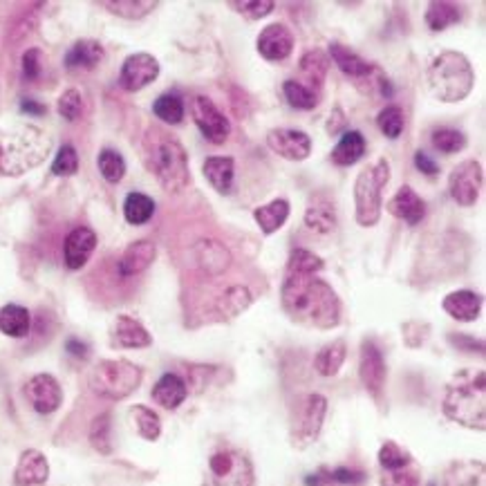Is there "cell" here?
Listing matches in <instances>:
<instances>
[{
    "label": "cell",
    "mask_w": 486,
    "mask_h": 486,
    "mask_svg": "<svg viewBox=\"0 0 486 486\" xmlns=\"http://www.w3.org/2000/svg\"><path fill=\"white\" fill-rule=\"evenodd\" d=\"M345 357H348V345L343 341H334V343H327L325 348L318 350V354L314 357V370L321 376H334L339 375V370L343 367Z\"/></svg>",
    "instance_id": "obj_34"
},
{
    "label": "cell",
    "mask_w": 486,
    "mask_h": 486,
    "mask_svg": "<svg viewBox=\"0 0 486 486\" xmlns=\"http://www.w3.org/2000/svg\"><path fill=\"white\" fill-rule=\"evenodd\" d=\"M103 7L126 21H139L146 14H151L157 7V3H152V0H106Z\"/></svg>",
    "instance_id": "obj_40"
},
{
    "label": "cell",
    "mask_w": 486,
    "mask_h": 486,
    "mask_svg": "<svg viewBox=\"0 0 486 486\" xmlns=\"http://www.w3.org/2000/svg\"><path fill=\"white\" fill-rule=\"evenodd\" d=\"M415 166H417L419 173L428 175V177H437V175H440V164H437L435 160H431L428 152L424 151H419L417 155H415Z\"/></svg>",
    "instance_id": "obj_53"
},
{
    "label": "cell",
    "mask_w": 486,
    "mask_h": 486,
    "mask_svg": "<svg viewBox=\"0 0 486 486\" xmlns=\"http://www.w3.org/2000/svg\"><path fill=\"white\" fill-rule=\"evenodd\" d=\"M249 305H251V294H249L247 287H229L225 294H222V299L218 301V312H220L218 318L238 317V314L244 312Z\"/></svg>",
    "instance_id": "obj_41"
},
{
    "label": "cell",
    "mask_w": 486,
    "mask_h": 486,
    "mask_svg": "<svg viewBox=\"0 0 486 486\" xmlns=\"http://www.w3.org/2000/svg\"><path fill=\"white\" fill-rule=\"evenodd\" d=\"M155 213V202L146 193H130L124 202V216L130 225H146Z\"/></svg>",
    "instance_id": "obj_39"
},
{
    "label": "cell",
    "mask_w": 486,
    "mask_h": 486,
    "mask_svg": "<svg viewBox=\"0 0 486 486\" xmlns=\"http://www.w3.org/2000/svg\"><path fill=\"white\" fill-rule=\"evenodd\" d=\"M23 74L28 81H34V78L41 74V50L37 47H29L23 54Z\"/></svg>",
    "instance_id": "obj_52"
},
{
    "label": "cell",
    "mask_w": 486,
    "mask_h": 486,
    "mask_svg": "<svg viewBox=\"0 0 486 486\" xmlns=\"http://www.w3.org/2000/svg\"><path fill=\"white\" fill-rule=\"evenodd\" d=\"M186 395L188 391L182 376L170 375V372L169 375H161L160 381L152 385V400H155V404H160L161 408L166 410H175L177 406H182Z\"/></svg>",
    "instance_id": "obj_27"
},
{
    "label": "cell",
    "mask_w": 486,
    "mask_h": 486,
    "mask_svg": "<svg viewBox=\"0 0 486 486\" xmlns=\"http://www.w3.org/2000/svg\"><path fill=\"white\" fill-rule=\"evenodd\" d=\"M193 256L198 262L200 271L209 276L225 274L231 267V251L222 243L211 238H202L195 247H193Z\"/></svg>",
    "instance_id": "obj_19"
},
{
    "label": "cell",
    "mask_w": 486,
    "mask_h": 486,
    "mask_svg": "<svg viewBox=\"0 0 486 486\" xmlns=\"http://www.w3.org/2000/svg\"><path fill=\"white\" fill-rule=\"evenodd\" d=\"M142 383V367L126 358H106L90 370L87 385L96 397L121 401L133 395Z\"/></svg>",
    "instance_id": "obj_8"
},
{
    "label": "cell",
    "mask_w": 486,
    "mask_h": 486,
    "mask_svg": "<svg viewBox=\"0 0 486 486\" xmlns=\"http://www.w3.org/2000/svg\"><path fill=\"white\" fill-rule=\"evenodd\" d=\"M202 486H256V471L249 455L227 441L213 449L204 466Z\"/></svg>",
    "instance_id": "obj_7"
},
{
    "label": "cell",
    "mask_w": 486,
    "mask_h": 486,
    "mask_svg": "<svg viewBox=\"0 0 486 486\" xmlns=\"http://www.w3.org/2000/svg\"><path fill=\"white\" fill-rule=\"evenodd\" d=\"M462 14H459V7L453 3H431L426 10V25L431 32H444L450 25H457Z\"/></svg>",
    "instance_id": "obj_36"
},
{
    "label": "cell",
    "mask_w": 486,
    "mask_h": 486,
    "mask_svg": "<svg viewBox=\"0 0 486 486\" xmlns=\"http://www.w3.org/2000/svg\"><path fill=\"white\" fill-rule=\"evenodd\" d=\"M428 86L440 102H464L475 86V72H473L471 61L462 52H440L428 68Z\"/></svg>",
    "instance_id": "obj_5"
},
{
    "label": "cell",
    "mask_w": 486,
    "mask_h": 486,
    "mask_svg": "<svg viewBox=\"0 0 486 486\" xmlns=\"http://www.w3.org/2000/svg\"><path fill=\"white\" fill-rule=\"evenodd\" d=\"M431 144L440 152H446V155H453V152H459L464 146H466V135L457 128H435L431 135Z\"/></svg>",
    "instance_id": "obj_44"
},
{
    "label": "cell",
    "mask_w": 486,
    "mask_h": 486,
    "mask_svg": "<svg viewBox=\"0 0 486 486\" xmlns=\"http://www.w3.org/2000/svg\"><path fill=\"white\" fill-rule=\"evenodd\" d=\"M202 173L207 177V182L211 184V188H216L220 195H227L234 188V173H235V161L234 157L225 155H213L207 157L202 166Z\"/></svg>",
    "instance_id": "obj_26"
},
{
    "label": "cell",
    "mask_w": 486,
    "mask_h": 486,
    "mask_svg": "<svg viewBox=\"0 0 486 486\" xmlns=\"http://www.w3.org/2000/svg\"><path fill=\"white\" fill-rule=\"evenodd\" d=\"M157 258V247L151 243V240H137V243L128 244L126 247V251L121 253L119 258V265H117V269H119L121 276H137L142 274V271H146L148 267L155 262Z\"/></svg>",
    "instance_id": "obj_22"
},
{
    "label": "cell",
    "mask_w": 486,
    "mask_h": 486,
    "mask_svg": "<svg viewBox=\"0 0 486 486\" xmlns=\"http://www.w3.org/2000/svg\"><path fill=\"white\" fill-rule=\"evenodd\" d=\"M193 121L198 124L200 133L211 144H225L231 135V124L225 112L209 99V96L198 95L191 102Z\"/></svg>",
    "instance_id": "obj_11"
},
{
    "label": "cell",
    "mask_w": 486,
    "mask_h": 486,
    "mask_svg": "<svg viewBox=\"0 0 486 486\" xmlns=\"http://www.w3.org/2000/svg\"><path fill=\"white\" fill-rule=\"evenodd\" d=\"M256 47L265 61H284L294 50V34L283 23H271L258 34Z\"/></svg>",
    "instance_id": "obj_16"
},
{
    "label": "cell",
    "mask_w": 486,
    "mask_h": 486,
    "mask_svg": "<svg viewBox=\"0 0 486 486\" xmlns=\"http://www.w3.org/2000/svg\"><path fill=\"white\" fill-rule=\"evenodd\" d=\"M65 350H68L72 357L77 358H86L87 357V345L83 343V341L78 339H68V343H65Z\"/></svg>",
    "instance_id": "obj_54"
},
{
    "label": "cell",
    "mask_w": 486,
    "mask_h": 486,
    "mask_svg": "<svg viewBox=\"0 0 486 486\" xmlns=\"http://www.w3.org/2000/svg\"><path fill=\"white\" fill-rule=\"evenodd\" d=\"M376 126L388 139H397L404 133V112L397 106H388L376 115Z\"/></svg>",
    "instance_id": "obj_46"
},
{
    "label": "cell",
    "mask_w": 486,
    "mask_h": 486,
    "mask_svg": "<svg viewBox=\"0 0 486 486\" xmlns=\"http://www.w3.org/2000/svg\"><path fill=\"white\" fill-rule=\"evenodd\" d=\"M103 47L102 43L92 41V38H83L77 41L65 54V68L68 70H92L102 63Z\"/></svg>",
    "instance_id": "obj_29"
},
{
    "label": "cell",
    "mask_w": 486,
    "mask_h": 486,
    "mask_svg": "<svg viewBox=\"0 0 486 486\" xmlns=\"http://www.w3.org/2000/svg\"><path fill=\"white\" fill-rule=\"evenodd\" d=\"M381 486H422L417 468L413 464L392 471H381Z\"/></svg>",
    "instance_id": "obj_48"
},
{
    "label": "cell",
    "mask_w": 486,
    "mask_h": 486,
    "mask_svg": "<svg viewBox=\"0 0 486 486\" xmlns=\"http://www.w3.org/2000/svg\"><path fill=\"white\" fill-rule=\"evenodd\" d=\"M130 417H133V424L135 428H137L139 437H144V440L148 441L160 440L161 422L151 408H146V406H133V408H130Z\"/></svg>",
    "instance_id": "obj_42"
},
{
    "label": "cell",
    "mask_w": 486,
    "mask_h": 486,
    "mask_svg": "<svg viewBox=\"0 0 486 486\" xmlns=\"http://www.w3.org/2000/svg\"><path fill=\"white\" fill-rule=\"evenodd\" d=\"M391 182V161L379 157L354 182V216L361 227H375L383 211V188Z\"/></svg>",
    "instance_id": "obj_6"
},
{
    "label": "cell",
    "mask_w": 486,
    "mask_h": 486,
    "mask_svg": "<svg viewBox=\"0 0 486 486\" xmlns=\"http://www.w3.org/2000/svg\"><path fill=\"white\" fill-rule=\"evenodd\" d=\"M444 415L450 422L471 431L486 428V372L462 370L446 388Z\"/></svg>",
    "instance_id": "obj_3"
},
{
    "label": "cell",
    "mask_w": 486,
    "mask_h": 486,
    "mask_svg": "<svg viewBox=\"0 0 486 486\" xmlns=\"http://www.w3.org/2000/svg\"><path fill=\"white\" fill-rule=\"evenodd\" d=\"M25 400L38 415H52L63 401V391L52 375H34L25 383Z\"/></svg>",
    "instance_id": "obj_14"
},
{
    "label": "cell",
    "mask_w": 486,
    "mask_h": 486,
    "mask_svg": "<svg viewBox=\"0 0 486 486\" xmlns=\"http://www.w3.org/2000/svg\"><path fill=\"white\" fill-rule=\"evenodd\" d=\"M327 70H330V56L327 52H323L321 47H314V50H308L301 59V72L305 74L309 83V90L318 92L325 83Z\"/></svg>",
    "instance_id": "obj_31"
},
{
    "label": "cell",
    "mask_w": 486,
    "mask_h": 486,
    "mask_svg": "<svg viewBox=\"0 0 486 486\" xmlns=\"http://www.w3.org/2000/svg\"><path fill=\"white\" fill-rule=\"evenodd\" d=\"M267 146L278 157L292 161H303L312 155V139L308 133L296 128H274L267 135Z\"/></svg>",
    "instance_id": "obj_15"
},
{
    "label": "cell",
    "mask_w": 486,
    "mask_h": 486,
    "mask_svg": "<svg viewBox=\"0 0 486 486\" xmlns=\"http://www.w3.org/2000/svg\"><path fill=\"white\" fill-rule=\"evenodd\" d=\"M482 184H484V170L477 160H466L455 166L449 175L450 198L459 207H473L480 198Z\"/></svg>",
    "instance_id": "obj_10"
},
{
    "label": "cell",
    "mask_w": 486,
    "mask_h": 486,
    "mask_svg": "<svg viewBox=\"0 0 486 486\" xmlns=\"http://www.w3.org/2000/svg\"><path fill=\"white\" fill-rule=\"evenodd\" d=\"M152 343V336L148 334L146 327L133 317H117L115 325H112L111 332V345L112 348H121V350H139V348H148Z\"/></svg>",
    "instance_id": "obj_18"
},
{
    "label": "cell",
    "mask_w": 486,
    "mask_h": 486,
    "mask_svg": "<svg viewBox=\"0 0 486 486\" xmlns=\"http://www.w3.org/2000/svg\"><path fill=\"white\" fill-rule=\"evenodd\" d=\"M50 480V464L41 450H25L14 471L16 486H43Z\"/></svg>",
    "instance_id": "obj_20"
},
{
    "label": "cell",
    "mask_w": 486,
    "mask_h": 486,
    "mask_svg": "<svg viewBox=\"0 0 486 486\" xmlns=\"http://www.w3.org/2000/svg\"><path fill=\"white\" fill-rule=\"evenodd\" d=\"M385 211L391 213V216H395L397 220H404L406 225L415 227L419 225V222H424V218H426V202L419 198L413 186L404 184V186H400V191L388 200Z\"/></svg>",
    "instance_id": "obj_17"
},
{
    "label": "cell",
    "mask_w": 486,
    "mask_h": 486,
    "mask_svg": "<svg viewBox=\"0 0 486 486\" xmlns=\"http://www.w3.org/2000/svg\"><path fill=\"white\" fill-rule=\"evenodd\" d=\"M90 441H92V446L99 450V453H103V455L111 453V450H112V444H111V417H108V415H103V417H99L95 424H92Z\"/></svg>",
    "instance_id": "obj_51"
},
{
    "label": "cell",
    "mask_w": 486,
    "mask_h": 486,
    "mask_svg": "<svg viewBox=\"0 0 486 486\" xmlns=\"http://www.w3.org/2000/svg\"><path fill=\"white\" fill-rule=\"evenodd\" d=\"M21 111L28 112V115H45V106L34 102V99H23V102H21Z\"/></svg>",
    "instance_id": "obj_55"
},
{
    "label": "cell",
    "mask_w": 486,
    "mask_h": 486,
    "mask_svg": "<svg viewBox=\"0 0 486 486\" xmlns=\"http://www.w3.org/2000/svg\"><path fill=\"white\" fill-rule=\"evenodd\" d=\"M96 166H99V173L103 175V179L111 184L121 182L126 175L124 157H121L117 151H112V148H103V151L99 152V157H96Z\"/></svg>",
    "instance_id": "obj_43"
},
{
    "label": "cell",
    "mask_w": 486,
    "mask_h": 486,
    "mask_svg": "<svg viewBox=\"0 0 486 486\" xmlns=\"http://www.w3.org/2000/svg\"><path fill=\"white\" fill-rule=\"evenodd\" d=\"M77 170H78L77 148H74L72 144H63V146L59 148V152H56V157H54V164H52V173L59 175V177H70V175H74Z\"/></svg>",
    "instance_id": "obj_50"
},
{
    "label": "cell",
    "mask_w": 486,
    "mask_h": 486,
    "mask_svg": "<svg viewBox=\"0 0 486 486\" xmlns=\"http://www.w3.org/2000/svg\"><path fill=\"white\" fill-rule=\"evenodd\" d=\"M336 207L332 200L312 198L308 211H305V227L318 235H330L336 229Z\"/></svg>",
    "instance_id": "obj_28"
},
{
    "label": "cell",
    "mask_w": 486,
    "mask_h": 486,
    "mask_svg": "<svg viewBox=\"0 0 486 486\" xmlns=\"http://www.w3.org/2000/svg\"><path fill=\"white\" fill-rule=\"evenodd\" d=\"M367 480V475L357 468L339 466V468H318L317 475H309L305 480L308 486H330V484H341V486H361Z\"/></svg>",
    "instance_id": "obj_30"
},
{
    "label": "cell",
    "mask_w": 486,
    "mask_h": 486,
    "mask_svg": "<svg viewBox=\"0 0 486 486\" xmlns=\"http://www.w3.org/2000/svg\"><path fill=\"white\" fill-rule=\"evenodd\" d=\"M253 218H256L258 227L262 229V234L271 235L274 231H278L280 227L287 222L289 218V202L284 198L274 200V202L265 204V207H258L253 211Z\"/></svg>",
    "instance_id": "obj_35"
},
{
    "label": "cell",
    "mask_w": 486,
    "mask_h": 486,
    "mask_svg": "<svg viewBox=\"0 0 486 486\" xmlns=\"http://www.w3.org/2000/svg\"><path fill=\"white\" fill-rule=\"evenodd\" d=\"M56 108H59V115L63 117L65 121L81 119V115H83L81 92H78L77 87H68V90L59 96V103H56Z\"/></svg>",
    "instance_id": "obj_49"
},
{
    "label": "cell",
    "mask_w": 486,
    "mask_h": 486,
    "mask_svg": "<svg viewBox=\"0 0 486 486\" xmlns=\"http://www.w3.org/2000/svg\"><path fill=\"white\" fill-rule=\"evenodd\" d=\"M152 112L160 121L169 126H177L184 121V102L177 92H166V95L157 96L152 103Z\"/></svg>",
    "instance_id": "obj_37"
},
{
    "label": "cell",
    "mask_w": 486,
    "mask_h": 486,
    "mask_svg": "<svg viewBox=\"0 0 486 486\" xmlns=\"http://www.w3.org/2000/svg\"><path fill=\"white\" fill-rule=\"evenodd\" d=\"M325 413L327 401L323 395H308L299 401L292 417V444L296 449H308L318 440Z\"/></svg>",
    "instance_id": "obj_9"
},
{
    "label": "cell",
    "mask_w": 486,
    "mask_h": 486,
    "mask_svg": "<svg viewBox=\"0 0 486 486\" xmlns=\"http://www.w3.org/2000/svg\"><path fill=\"white\" fill-rule=\"evenodd\" d=\"M157 77H160V61L148 52H137V54H130L121 65L119 86L126 92H139L142 87L151 86Z\"/></svg>",
    "instance_id": "obj_13"
},
{
    "label": "cell",
    "mask_w": 486,
    "mask_h": 486,
    "mask_svg": "<svg viewBox=\"0 0 486 486\" xmlns=\"http://www.w3.org/2000/svg\"><path fill=\"white\" fill-rule=\"evenodd\" d=\"M358 376H361L363 388L370 392L372 400L379 401L383 397L388 367H385L383 354L372 341H363L361 350H358Z\"/></svg>",
    "instance_id": "obj_12"
},
{
    "label": "cell",
    "mask_w": 486,
    "mask_h": 486,
    "mask_svg": "<svg viewBox=\"0 0 486 486\" xmlns=\"http://www.w3.org/2000/svg\"><path fill=\"white\" fill-rule=\"evenodd\" d=\"M229 7L244 16L247 21H260L274 12V3L271 0H231Z\"/></svg>",
    "instance_id": "obj_47"
},
{
    "label": "cell",
    "mask_w": 486,
    "mask_h": 486,
    "mask_svg": "<svg viewBox=\"0 0 486 486\" xmlns=\"http://www.w3.org/2000/svg\"><path fill=\"white\" fill-rule=\"evenodd\" d=\"M413 464V455L406 449H401L397 441H383L379 449V466L381 471H392V468H401Z\"/></svg>",
    "instance_id": "obj_45"
},
{
    "label": "cell",
    "mask_w": 486,
    "mask_h": 486,
    "mask_svg": "<svg viewBox=\"0 0 486 486\" xmlns=\"http://www.w3.org/2000/svg\"><path fill=\"white\" fill-rule=\"evenodd\" d=\"M283 92L289 106L296 111H314L318 106V92L309 90L305 83L294 81V78L283 83Z\"/></svg>",
    "instance_id": "obj_38"
},
{
    "label": "cell",
    "mask_w": 486,
    "mask_h": 486,
    "mask_svg": "<svg viewBox=\"0 0 486 486\" xmlns=\"http://www.w3.org/2000/svg\"><path fill=\"white\" fill-rule=\"evenodd\" d=\"M366 155V137L358 130H348L332 151V164L352 166Z\"/></svg>",
    "instance_id": "obj_32"
},
{
    "label": "cell",
    "mask_w": 486,
    "mask_h": 486,
    "mask_svg": "<svg viewBox=\"0 0 486 486\" xmlns=\"http://www.w3.org/2000/svg\"><path fill=\"white\" fill-rule=\"evenodd\" d=\"M283 309L294 323L317 330H332L341 321V301L334 289L317 274L284 269L280 289Z\"/></svg>",
    "instance_id": "obj_1"
},
{
    "label": "cell",
    "mask_w": 486,
    "mask_h": 486,
    "mask_svg": "<svg viewBox=\"0 0 486 486\" xmlns=\"http://www.w3.org/2000/svg\"><path fill=\"white\" fill-rule=\"evenodd\" d=\"M327 56H330V61H334V63L339 65L341 72H343L348 78H352L357 86L361 81H366V78L372 74V70H375V65L366 63V61H363L357 52L350 50V47H345V45H341V43H332Z\"/></svg>",
    "instance_id": "obj_24"
},
{
    "label": "cell",
    "mask_w": 486,
    "mask_h": 486,
    "mask_svg": "<svg viewBox=\"0 0 486 486\" xmlns=\"http://www.w3.org/2000/svg\"><path fill=\"white\" fill-rule=\"evenodd\" d=\"M444 486H486V466L482 459H459L444 471Z\"/></svg>",
    "instance_id": "obj_25"
},
{
    "label": "cell",
    "mask_w": 486,
    "mask_h": 486,
    "mask_svg": "<svg viewBox=\"0 0 486 486\" xmlns=\"http://www.w3.org/2000/svg\"><path fill=\"white\" fill-rule=\"evenodd\" d=\"M444 312L449 314L450 318L459 323H471L480 317L482 312V296L471 292V289H459V292H453L444 299L441 303Z\"/></svg>",
    "instance_id": "obj_23"
},
{
    "label": "cell",
    "mask_w": 486,
    "mask_h": 486,
    "mask_svg": "<svg viewBox=\"0 0 486 486\" xmlns=\"http://www.w3.org/2000/svg\"><path fill=\"white\" fill-rule=\"evenodd\" d=\"M144 160L164 191L179 193L191 182L186 151H184L182 142L169 130H146V135H144Z\"/></svg>",
    "instance_id": "obj_2"
},
{
    "label": "cell",
    "mask_w": 486,
    "mask_h": 486,
    "mask_svg": "<svg viewBox=\"0 0 486 486\" xmlns=\"http://www.w3.org/2000/svg\"><path fill=\"white\" fill-rule=\"evenodd\" d=\"M453 339H455V336H453ZM457 341H468L466 339V336H457ZM471 343H473V341H471ZM457 345H462V343H457ZM471 350H473V352H475V350H477V352H484V345H471Z\"/></svg>",
    "instance_id": "obj_56"
},
{
    "label": "cell",
    "mask_w": 486,
    "mask_h": 486,
    "mask_svg": "<svg viewBox=\"0 0 486 486\" xmlns=\"http://www.w3.org/2000/svg\"><path fill=\"white\" fill-rule=\"evenodd\" d=\"M95 247H96V235L92 229H87V227H78V229L70 231L63 244V256H65V265H68V269L72 271L81 269V267L90 260Z\"/></svg>",
    "instance_id": "obj_21"
},
{
    "label": "cell",
    "mask_w": 486,
    "mask_h": 486,
    "mask_svg": "<svg viewBox=\"0 0 486 486\" xmlns=\"http://www.w3.org/2000/svg\"><path fill=\"white\" fill-rule=\"evenodd\" d=\"M29 327H32V317L25 308L21 305H5L0 309V332L12 339H23L29 334Z\"/></svg>",
    "instance_id": "obj_33"
},
{
    "label": "cell",
    "mask_w": 486,
    "mask_h": 486,
    "mask_svg": "<svg viewBox=\"0 0 486 486\" xmlns=\"http://www.w3.org/2000/svg\"><path fill=\"white\" fill-rule=\"evenodd\" d=\"M52 139L37 126L0 128V175H23L47 160Z\"/></svg>",
    "instance_id": "obj_4"
}]
</instances>
